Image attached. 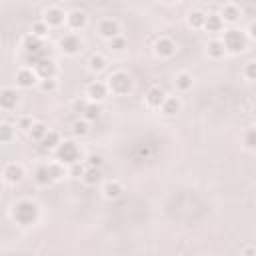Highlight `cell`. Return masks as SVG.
Returning <instances> with one entry per match:
<instances>
[{"mask_svg":"<svg viewBox=\"0 0 256 256\" xmlns=\"http://www.w3.org/2000/svg\"><path fill=\"white\" fill-rule=\"evenodd\" d=\"M10 218L16 224H20V226H34L40 220V206L34 200L22 198V200H18V202L12 204Z\"/></svg>","mask_w":256,"mask_h":256,"instance_id":"obj_1","label":"cell"},{"mask_svg":"<svg viewBox=\"0 0 256 256\" xmlns=\"http://www.w3.org/2000/svg\"><path fill=\"white\" fill-rule=\"evenodd\" d=\"M220 40L224 42V48L228 54H242L246 48H248V36L242 28H236V26H230L222 32Z\"/></svg>","mask_w":256,"mask_h":256,"instance_id":"obj_2","label":"cell"},{"mask_svg":"<svg viewBox=\"0 0 256 256\" xmlns=\"http://www.w3.org/2000/svg\"><path fill=\"white\" fill-rule=\"evenodd\" d=\"M108 90L114 96H126L134 90V80L126 70H114L108 78H106Z\"/></svg>","mask_w":256,"mask_h":256,"instance_id":"obj_3","label":"cell"},{"mask_svg":"<svg viewBox=\"0 0 256 256\" xmlns=\"http://www.w3.org/2000/svg\"><path fill=\"white\" fill-rule=\"evenodd\" d=\"M54 160L62 162L64 166H72L76 162H82V152H80V146L74 142V140H62V144L54 150Z\"/></svg>","mask_w":256,"mask_h":256,"instance_id":"obj_4","label":"cell"},{"mask_svg":"<svg viewBox=\"0 0 256 256\" xmlns=\"http://www.w3.org/2000/svg\"><path fill=\"white\" fill-rule=\"evenodd\" d=\"M58 48L62 54L66 56H76L84 50V40L80 34L76 32H64L60 38H58Z\"/></svg>","mask_w":256,"mask_h":256,"instance_id":"obj_5","label":"cell"},{"mask_svg":"<svg viewBox=\"0 0 256 256\" xmlns=\"http://www.w3.org/2000/svg\"><path fill=\"white\" fill-rule=\"evenodd\" d=\"M66 16H68V10H64L62 6L58 4H52V6H46L44 12H42V20L52 28H60V26H66Z\"/></svg>","mask_w":256,"mask_h":256,"instance_id":"obj_6","label":"cell"},{"mask_svg":"<svg viewBox=\"0 0 256 256\" xmlns=\"http://www.w3.org/2000/svg\"><path fill=\"white\" fill-rule=\"evenodd\" d=\"M96 30H98V34H100L106 42L114 40L116 36H122L120 22H118L116 18H100L98 24H96Z\"/></svg>","mask_w":256,"mask_h":256,"instance_id":"obj_7","label":"cell"},{"mask_svg":"<svg viewBox=\"0 0 256 256\" xmlns=\"http://www.w3.org/2000/svg\"><path fill=\"white\" fill-rule=\"evenodd\" d=\"M108 94H110V90H108L106 80H104V82H102V80H94V82H90V84L86 86V92H84V96H86L90 102H94V104L104 102V100L108 98Z\"/></svg>","mask_w":256,"mask_h":256,"instance_id":"obj_8","label":"cell"},{"mask_svg":"<svg viewBox=\"0 0 256 256\" xmlns=\"http://www.w3.org/2000/svg\"><path fill=\"white\" fill-rule=\"evenodd\" d=\"M88 24V14L80 8H74V10H68V16H66V30L68 32H76L80 34V30H84Z\"/></svg>","mask_w":256,"mask_h":256,"instance_id":"obj_9","label":"cell"},{"mask_svg":"<svg viewBox=\"0 0 256 256\" xmlns=\"http://www.w3.org/2000/svg\"><path fill=\"white\" fill-rule=\"evenodd\" d=\"M40 78L32 66H22L16 70V86L18 88H34L38 86Z\"/></svg>","mask_w":256,"mask_h":256,"instance_id":"obj_10","label":"cell"},{"mask_svg":"<svg viewBox=\"0 0 256 256\" xmlns=\"http://www.w3.org/2000/svg\"><path fill=\"white\" fill-rule=\"evenodd\" d=\"M2 178L8 184H18V182H22L26 178V168L20 162H8L2 168Z\"/></svg>","mask_w":256,"mask_h":256,"instance_id":"obj_11","label":"cell"},{"mask_svg":"<svg viewBox=\"0 0 256 256\" xmlns=\"http://www.w3.org/2000/svg\"><path fill=\"white\" fill-rule=\"evenodd\" d=\"M176 50H178V46L170 36H158L154 42V54L158 58H172L176 54Z\"/></svg>","mask_w":256,"mask_h":256,"instance_id":"obj_12","label":"cell"},{"mask_svg":"<svg viewBox=\"0 0 256 256\" xmlns=\"http://www.w3.org/2000/svg\"><path fill=\"white\" fill-rule=\"evenodd\" d=\"M220 18L224 20V24H230V26H234L240 18H242V6L240 4H236V2H224L222 6H220Z\"/></svg>","mask_w":256,"mask_h":256,"instance_id":"obj_13","label":"cell"},{"mask_svg":"<svg viewBox=\"0 0 256 256\" xmlns=\"http://www.w3.org/2000/svg\"><path fill=\"white\" fill-rule=\"evenodd\" d=\"M18 104H20V92H18L16 88H12V86H4V88L0 90V108H2L4 112H10V110H14Z\"/></svg>","mask_w":256,"mask_h":256,"instance_id":"obj_14","label":"cell"},{"mask_svg":"<svg viewBox=\"0 0 256 256\" xmlns=\"http://www.w3.org/2000/svg\"><path fill=\"white\" fill-rule=\"evenodd\" d=\"M166 96H168V94H166L160 86H150V88L146 90V94H144V104H146L148 108H152V110H160V106L164 104Z\"/></svg>","mask_w":256,"mask_h":256,"instance_id":"obj_15","label":"cell"},{"mask_svg":"<svg viewBox=\"0 0 256 256\" xmlns=\"http://www.w3.org/2000/svg\"><path fill=\"white\" fill-rule=\"evenodd\" d=\"M100 192H102V196L106 200H118L124 194V186L116 178H112V180H104L100 184Z\"/></svg>","mask_w":256,"mask_h":256,"instance_id":"obj_16","label":"cell"},{"mask_svg":"<svg viewBox=\"0 0 256 256\" xmlns=\"http://www.w3.org/2000/svg\"><path fill=\"white\" fill-rule=\"evenodd\" d=\"M32 68L36 70V74H38L40 80H44V78H56V74H58V66H56V62L52 58H42Z\"/></svg>","mask_w":256,"mask_h":256,"instance_id":"obj_17","label":"cell"},{"mask_svg":"<svg viewBox=\"0 0 256 256\" xmlns=\"http://www.w3.org/2000/svg\"><path fill=\"white\" fill-rule=\"evenodd\" d=\"M20 46H22V50L26 52V56H36V54H40V50H42V46H44V40H40V38H36L34 34L28 32L26 36H22Z\"/></svg>","mask_w":256,"mask_h":256,"instance_id":"obj_18","label":"cell"},{"mask_svg":"<svg viewBox=\"0 0 256 256\" xmlns=\"http://www.w3.org/2000/svg\"><path fill=\"white\" fill-rule=\"evenodd\" d=\"M204 48H206V56H208L210 60H222V58L228 54L226 48H224V42H222L220 38H210Z\"/></svg>","mask_w":256,"mask_h":256,"instance_id":"obj_19","label":"cell"},{"mask_svg":"<svg viewBox=\"0 0 256 256\" xmlns=\"http://www.w3.org/2000/svg\"><path fill=\"white\" fill-rule=\"evenodd\" d=\"M206 16H208V12H204V10H200V8H194V10H190L188 16H186V24H188L190 28H194V30H204Z\"/></svg>","mask_w":256,"mask_h":256,"instance_id":"obj_20","label":"cell"},{"mask_svg":"<svg viewBox=\"0 0 256 256\" xmlns=\"http://www.w3.org/2000/svg\"><path fill=\"white\" fill-rule=\"evenodd\" d=\"M204 30H206V32H210V34L224 32V20L220 18V14H218V12H208L206 22H204Z\"/></svg>","mask_w":256,"mask_h":256,"instance_id":"obj_21","label":"cell"},{"mask_svg":"<svg viewBox=\"0 0 256 256\" xmlns=\"http://www.w3.org/2000/svg\"><path fill=\"white\" fill-rule=\"evenodd\" d=\"M192 86H194V76L190 72L182 70L174 76V88L178 92H188V90H192Z\"/></svg>","mask_w":256,"mask_h":256,"instance_id":"obj_22","label":"cell"},{"mask_svg":"<svg viewBox=\"0 0 256 256\" xmlns=\"http://www.w3.org/2000/svg\"><path fill=\"white\" fill-rule=\"evenodd\" d=\"M182 110V100L178 96H166L164 104L160 106V114L164 116H176Z\"/></svg>","mask_w":256,"mask_h":256,"instance_id":"obj_23","label":"cell"},{"mask_svg":"<svg viewBox=\"0 0 256 256\" xmlns=\"http://www.w3.org/2000/svg\"><path fill=\"white\" fill-rule=\"evenodd\" d=\"M32 178H34V182H36L38 186H48V184H52V182H54V180H52V176H50L48 164H40V166H36V168H34V172H32Z\"/></svg>","mask_w":256,"mask_h":256,"instance_id":"obj_24","label":"cell"},{"mask_svg":"<svg viewBox=\"0 0 256 256\" xmlns=\"http://www.w3.org/2000/svg\"><path fill=\"white\" fill-rule=\"evenodd\" d=\"M106 66H108V60H106V56L100 54V52H94V54L88 58V70H90L92 74H100L102 70H106Z\"/></svg>","mask_w":256,"mask_h":256,"instance_id":"obj_25","label":"cell"},{"mask_svg":"<svg viewBox=\"0 0 256 256\" xmlns=\"http://www.w3.org/2000/svg\"><path fill=\"white\" fill-rule=\"evenodd\" d=\"M84 186H100L102 184V168H86V174L82 176Z\"/></svg>","mask_w":256,"mask_h":256,"instance_id":"obj_26","label":"cell"},{"mask_svg":"<svg viewBox=\"0 0 256 256\" xmlns=\"http://www.w3.org/2000/svg\"><path fill=\"white\" fill-rule=\"evenodd\" d=\"M46 164H48V170H50V176H52L54 182H58V180H62L64 176H68V166H64L62 162L50 160V162H46Z\"/></svg>","mask_w":256,"mask_h":256,"instance_id":"obj_27","label":"cell"},{"mask_svg":"<svg viewBox=\"0 0 256 256\" xmlns=\"http://www.w3.org/2000/svg\"><path fill=\"white\" fill-rule=\"evenodd\" d=\"M40 144H42V148L54 152V150L62 144V136H60V132H56V130H48V134L44 136V140H42Z\"/></svg>","mask_w":256,"mask_h":256,"instance_id":"obj_28","label":"cell"},{"mask_svg":"<svg viewBox=\"0 0 256 256\" xmlns=\"http://www.w3.org/2000/svg\"><path fill=\"white\" fill-rule=\"evenodd\" d=\"M48 130H50V128H48L44 122H38V120H36V122H34V126L28 130V136H30L34 142H42V140H44V136L48 134Z\"/></svg>","mask_w":256,"mask_h":256,"instance_id":"obj_29","label":"cell"},{"mask_svg":"<svg viewBox=\"0 0 256 256\" xmlns=\"http://www.w3.org/2000/svg\"><path fill=\"white\" fill-rule=\"evenodd\" d=\"M30 34H34L36 38H40V40H44L48 34H50V26L40 18V20H34L32 22V28H30Z\"/></svg>","mask_w":256,"mask_h":256,"instance_id":"obj_30","label":"cell"},{"mask_svg":"<svg viewBox=\"0 0 256 256\" xmlns=\"http://www.w3.org/2000/svg\"><path fill=\"white\" fill-rule=\"evenodd\" d=\"M72 134H74L76 138H84V136H88V134H90V122H86L84 118L74 120V124H72Z\"/></svg>","mask_w":256,"mask_h":256,"instance_id":"obj_31","label":"cell"},{"mask_svg":"<svg viewBox=\"0 0 256 256\" xmlns=\"http://www.w3.org/2000/svg\"><path fill=\"white\" fill-rule=\"evenodd\" d=\"M242 144L248 148V150H256V126H250L244 130L242 134Z\"/></svg>","mask_w":256,"mask_h":256,"instance_id":"obj_32","label":"cell"},{"mask_svg":"<svg viewBox=\"0 0 256 256\" xmlns=\"http://www.w3.org/2000/svg\"><path fill=\"white\" fill-rule=\"evenodd\" d=\"M36 88H38L40 92H44V94H54V92L58 90V80H56V78H44V80L38 82Z\"/></svg>","mask_w":256,"mask_h":256,"instance_id":"obj_33","label":"cell"},{"mask_svg":"<svg viewBox=\"0 0 256 256\" xmlns=\"http://www.w3.org/2000/svg\"><path fill=\"white\" fill-rule=\"evenodd\" d=\"M100 116H102V106H100V104H94V102H90L82 118H84L86 122H94V120H98Z\"/></svg>","mask_w":256,"mask_h":256,"instance_id":"obj_34","label":"cell"},{"mask_svg":"<svg viewBox=\"0 0 256 256\" xmlns=\"http://www.w3.org/2000/svg\"><path fill=\"white\" fill-rule=\"evenodd\" d=\"M84 164H86V168H102L104 156L102 154H96V152H90V154L84 156Z\"/></svg>","mask_w":256,"mask_h":256,"instance_id":"obj_35","label":"cell"},{"mask_svg":"<svg viewBox=\"0 0 256 256\" xmlns=\"http://www.w3.org/2000/svg\"><path fill=\"white\" fill-rule=\"evenodd\" d=\"M12 138H14V126L8 122H2L0 124V142L8 144V142H12Z\"/></svg>","mask_w":256,"mask_h":256,"instance_id":"obj_36","label":"cell"},{"mask_svg":"<svg viewBox=\"0 0 256 256\" xmlns=\"http://www.w3.org/2000/svg\"><path fill=\"white\" fill-rule=\"evenodd\" d=\"M88 104H90V100H88L86 96H80V98H76V100L72 102V112L80 114V118H82L84 112H86V108H88Z\"/></svg>","mask_w":256,"mask_h":256,"instance_id":"obj_37","label":"cell"},{"mask_svg":"<svg viewBox=\"0 0 256 256\" xmlns=\"http://www.w3.org/2000/svg\"><path fill=\"white\" fill-rule=\"evenodd\" d=\"M242 76H244L248 82H256V60H250V62L244 64Z\"/></svg>","mask_w":256,"mask_h":256,"instance_id":"obj_38","label":"cell"},{"mask_svg":"<svg viewBox=\"0 0 256 256\" xmlns=\"http://www.w3.org/2000/svg\"><path fill=\"white\" fill-rule=\"evenodd\" d=\"M108 48L114 50V52H124V50L128 48V40H126L124 36H116L114 40L108 42Z\"/></svg>","mask_w":256,"mask_h":256,"instance_id":"obj_39","label":"cell"},{"mask_svg":"<svg viewBox=\"0 0 256 256\" xmlns=\"http://www.w3.org/2000/svg\"><path fill=\"white\" fill-rule=\"evenodd\" d=\"M84 174H86V164H84V160H82V162H76V164H72V166H68V176L82 180Z\"/></svg>","mask_w":256,"mask_h":256,"instance_id":"obj_40","label":"cell"},{"mask_svg":"<svg viewBox=\"0 0 256 256\" xmlns=\"http://www.w3.org/2000/svg\"><path fill=\"white\" fill-rule=\"evenodd\" d=\"M34 122H36V120H34L32 116H20V118L16 120V128H20V130H24V132L28 134V130L34 126Z\"/></svg>","mask_w":256,"mask_h":256,"instance_id":"obj_41","label":"cell"},{"mask_svg":"<svg viewBox=\"0 0 256 256\" xmlns=\"http://www.w3.org/2000/svg\"><path fill=\"white\" fill-rule=\"evenodd\" d=\"M244 32H246L248 40H256V20H250L248 26L244 28Z\"/></svg>","mask_w":256,"mask_h":256,"instance_id":"obj_42","label":"cell"},{"mask_svg":"<svg viewBox=\"0 0 256 256\" xmlns=\"http://www.w3.org/2000/svg\"><path fill=\"white\" fill-rule=\"evenodd\" d=\"M240 256H256V246H252V244H246V246H242V250H240Z\"/></svg>","mask_w":256,"mask_h":256,"instance_id":"obj_43","label":"cell"}]
</instances>
